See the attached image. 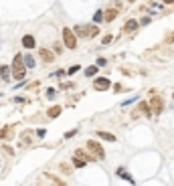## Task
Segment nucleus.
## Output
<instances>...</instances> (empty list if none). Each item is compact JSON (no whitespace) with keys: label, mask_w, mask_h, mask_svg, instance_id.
<instances>
[{"label":"nucleus","mask_w":174,"mask_h":186,"mask_svg":"<svg viewBox=\"0 0 174 186\" xmlns=\"http://www.w3.org/2000/svg\"><path fill=\"white\" fill-rule=\"evenodd\" d=\"M12 75H14V79H18V81H22L24 75H26V65H24L22 55H16L14 61H12Z\"/></svg>","instance_id":"nucleus-1"},{"label":"nucleus","mask_w":174,"mask_h":186,"mask_svg":"<svg viewBox=\"0 0 174 186\" xmlns=\"http://www.w3.org/2000/svg\"><path fill=\"white\" fill-rule=\"evenodd\" d=\"M63 41H65V47L71 51L77 47V34L73 33L71 29H63Z\"/></svg>","instance_id":"nucleus-2"},{"label":"nucleus","mask_w":174,"mask_h":186,"mask_svg":"<svg viewBox=\"0 0 174 186\" xmlns=\"http://www.w3.org/2000/svg\"><path fill=\"white\" fill-rule=\"evenodd\" d=\"M150 109H152V115H160V113H162V109H164V101H162V97H158V95H152V99H150Z\"/></svg>","instance_id":"nucleus-3"},{"label":"nucleus","mask_w":174,"mask_h":186,"mask_svg":"<svg viewBox=\"0 0 174 186\" xmlns=\"http://www.w3.org/2000/svg\"><path fill=\"white\" fill-rule=\"evenodd\" d=\"M87 150H89V152H93V154H95V158H99V160H101V158H105L103 148L99 146L95 140H89V142H87Z\"/></svg>","instance_id":"nucleus-4"},{"label":"nucleus","mask_w":174,"mask_h":186,"mask_svg":"<svg viewBox=\"0 0 174 186\" xmlns=\"http://www.w3.org/2000/svg\"><path fill=\"white\" fill-rule=\"evenodd\" d=\"M73 33L77 34V37H89V39H91V26H87V25H77L75 26V29H73Z\"/></svg>","instance_id":"nucleus-5"},{"label":"nucleus","mask_w":174,"mask_h":186,"mask_svg":"<svg viewBox=\"0 0 174 186\" xmlns=\"http://www.w3.org/2000/svg\"><path fill=\"white\" fill-rule=\"evenodd\" d=\"M93 87H95L97 91H107V89L111 87V83H109V79H105V77H99V79H95Z\"/></svg>","instance_id":"nucleus-6"},{"label":"nucleus","mask_w":174,"mask_h":186,"mask_svg":"<svg viewBox=\"0 0 174 186\" xmlns=\"http://www.w3.org/2000/svg\"><path fill=\"white\" fill-rule=\"evenodd\" d=\"M39 57L45 61V63H53V61H55V51H49V49H39Z\"/></svg>","instance_id":"nucleus-7"},{"label":"nucleus","mask_w":174,"mask_h":186,"mask_svg":"<svg viewBox=\"0 0 174 186\" xmlns=\"http://www.w3.org/2000/svg\"><path fill=\"white\" fill-rule=\"evenodd\" d=\"M73 158H77V160L85 162V164H87V162H91V160H95V158H93V156H91V154H89V152H85V150H77V152H75V156H73Z\"/></svg>","instance_id":"nucleus-8"},{"label":"nucleus","mask_w":174,"mask_h":186,"mask_svg":"<svg viewBox=\"0 0 174 186\" xmlns=\"http://www.w3.org/2000/svg\"><path fill=\"white\" fill-rule=\"evenodd\" d=\"M138 26H140V22L136 18H130L126 25H124V33H134V30H138Z\"/></svg>","instance_id":"nucleus-9"},{"label":"nucleus","mask_w":174,"mask_h":186,"mask_svg":"<svg viewBox=\"0 0 174 186\" xmlns=\"http://www.w3.org/2000/svg\"><path fill=\"white\" fill-rule=\"evenodd\" d=\"M10 138H12V127L10 126L2 127V130H0V140H10Z\"/></svg>","instance_id":"nucleus-10"},{"label":"nucleus","mask_w":174,"mask_h":186,"mask_svg":"<svg viewBox=\"0 0 174 186\" xmlns=\"http://www.w3.org/2000/svg\"><path fill=\"white\" fill-rule=\"evenodd\" d=\"M116 16H117V10H116V8H109V10H105V12H103V18H105L107 22L116 20Z\"/></svg>","instance_id":"nucleus-11"},{"label":"nucleus","mask_w":174,"mask_h":186,"mask_svg":"<svg viewBox=\"0 0 174 186\" xmlns=\"http://www.w3.org/2000/svg\"><path fill=\"white\" fill-rule=\"evenodd\" d=\"M0 79H4L6 83L10 81V69L6 67V65H2V67H0Z\"/></svg>","instance_id":"nucleus-12"},{"label":"nucleus","mask_w":174,"mask_h":186,"mask_svg":"<svg viewBox=\"0 0 174 186\" xmlns=\"http://www.w3.org/2000/svg\"><path fill=\"white\" fill-rule=\"evenodd\" d=\"M20 146H30V130H26L20 136Z\"/></svg>","instance_id":"nucleus-13"},{"label":"nucleus","mask_w":174,"mask_h":186,"mask_svg":"<svg viewBox=\"0 0 174 186\" xmlns=\"http://www.w3.org/2000/svg\"><path fill=\"white\" fill-rule=\"evenodd\" d=\"M22 45L26 47V49H34V39L30 37V34H26V37H22Z\"/></svg>","instance_id":"nucleus-14"},{"label":"nucleus","mask_w":174,"mask_h":186,"mask_svg":"<svg viewBox=\"0 0 174 186\" xmlns=\"http://www.w3.org/2000/svg\"><path fill=\"white\" fill-rule=\"evenodd\" d=\"M116 174H117V176H124V178H126V180H128V182H130V184H134V182H136V180H134V178H132V176H130V174H128V172H126V170H124V168H117V170H116Z\"/></svg>","instance_id":"nucleus-15"},{"label":"nucleus","mask_w":174,"mask_h":186,"mask_svg":"<svg viewBox=\"0 0 174 186\" xmlns=\"http://www.w3.org/2000/svg\"><path fill=\"white\" fill-rule=\"evenodd\" d=\"M97 136L101 138V140H105V142H116V136H111L107 132H97Z\"/></svg>","instance_id":"nucleus-16"},{"label":"nucleus","mask_w":174,"mask_h":186,"mask_svg":"<svg viewBox=\"0 0 174 186\" xmlns=\"http://www.w3.org/2000/svg\"><path fill=\"white\" fill-rule=\"evenodd\" d=\"M140 109L146 113V115H148V118H152V109H150V105H148L146 101H142V103H140Z\"/></svg>","instance_id":"nucleus-17"},{"label":"nucleus","mask_w":174,"mask_h":186,"mask_svg":"<svg viewBox=\"0 0 174 186\" xmlns=\"http://www.w3.org/2000/svg\"><path fill=\"white\" fill-rule=\"evenodd\" d=\"M59 113H61V107H59V105H55V107H51L49 109V118H59Z\"/></svg>","instance_id":"nucleus-18"},{"label":"nucleus","mask_w":174,"mask_h":186,"mask_svg":"<svg viewBox=\"0 0 174 186\" xmlns=\"http://www.w3.org/2000/svg\"><path fill=\"white\" fill-rule=\"evenodd\" d=\"M24 65H26L29 69H33V67H34V59L30 57V55H24Z\"/></svg>","instance_id":"nucleus-19"},{"label":"nucleus","mask_w":174,"mask_h":186,"mask_svg":"<svg viewBox=\"0 0 174 186\" xmlns=\"http://www.w3.org/2000/svg\"><path fill=\"white\" fill-rule=\"evenodd\" d=\"M97 69H99L97 65H95V67H87V69H85V75H87V77H93V75L97 73Z\"/></svg>","instance_id":"nucleus-20"},{"label":"nucleus","mask_w":174,"mask_h":186,"mask_svg":"<svg viewBox=\"0 0 174 186\" xmlns=\"http://www.w3.org/2000/svg\"><path fill=\"white\" fill-rule=\"evenodd\" d=\"M93 20H95V22H101V20H105V18H103V12H101V10H97V12H95Z\"/></svg>","instance_id":"nucleus-21"},{"label":"nucleus","mask_w":174,"mask_h":186,"mask_svg":"<svg viewBox=\"0 0 174 186\" xmlns=\"http://www.w3.org/2000/svg\"><path fill=\"white\" fill-rule=\"evenodd\" d=\"M73 164H75V168H83V166H85V162L77 160V158H73Z\"/></svg>","instance_id":"nucleus-22"},{"label":"nucleus","mask_w":174,"mask_h":186,"mask_svg":"<svg viewBox=\"0 0 174 186\" xmlns=\"http://www.w3.org/2000/svg\"><path fill=\"white\" fill-rule=\"evenodd\" d=\"M107 65V61L103 59V57H99V59H97V67H105Z\"/></svg>","instance_id":"nucleus-23"},{"label":"nucleus","mask_w":174,"mask_h":186,"mask_svg":"<svg viewBox=\"0 0 174 186\" xmlns=\"http://www.w3.org/2000/svg\"><path fill=\"white\" fill-rule=\"evenodd\" d=\"M97 34H99V29H97V26H91V39L97 37Z\"/></svg>","instance_id":"nucleus-24"},{"label":"nucleus","mask_w":174,"mask_h":186,"mask_svg":"<svg viewBox=\"0 0 174 186\" xmlns=\"http://www.w3.org/2000/svg\"><path fill=\"white\" fill-rule=\"evenodd\" d=\"M77 71H79V65H73V67L69 69V75H73V73H77Z\"/></svg>","instance_id":"nucleus-25"},{"label":"nucleus","mask_w":174,"mask_h":186,"mask_svg":"<svg viewBox=\"0 0 174 186\" xmlns=\"http://www.w3.org/2000/svg\"><path fill=\"white\" fill-rule=\"evenodd\" d=\"M61 170H63V172H65V174H69V172H71V168H69V166H67V164H61Z\"/></svg>","instance_id":"nucleus-26"},{"label":"nucleus","mask_w":174,"mask_h":186,"mask_svg":"<svg viewBox=\"0 0 174 186\" xmlns=\"http://www.w3.org/2000/svg\"><path fill=\"white\" fill-rule=\"evenodd\" d=\"M75 134H77V130H71V132H67V134H65V138H67V140H69V138H73V136H75Z\"/></svg>","instance_id":"nucleus-27"},{"label":"nucleus","mask_w":174,"mask_h":186,"mask_svg":"<svg viewBox=\"0 0 174 186\" xmlns=\"http://www.w3.org/2000/svg\"><path fill=\"white\" fill-rule=\"evenodd\" d=\"M111 43V34H107V37H103V45H109Z\"/></svg>","instance_id":"nucleus-28"},{"label":"nucleus","mask_w":174,"mask_h":186,"mask_svg":"<svg viewBox=\"0 0 174 186\" xmlns=\"http://www.w3.org/2000/svg\"><path fill=\"white\" fill-rule=\"evenodd\" d=\"M45 134H47V130H37V136L39 138H45Z\"/></svg>","instance_id":"nucleus-29"},{"label":"nucleus","mask_w":174,"mask_h":186,"mask_svg":"<svg viewBox=\"0 0 174 186\" xmlns=\"http://www.w3.org/2000/svg\"><path fill=\"white\" fill-rule=\"evenodd\" d=\"M57 53H61V45L55 43V55H57Z\"/></svg>","instance_id":"nucleus-30"},{"label":"nucleus","mask_w":174,"mask_h":186,"mask_svg":"<svg viewBox=\"0 0 174 186\" xmlns=\"http://www.w3.org/2000/svg\"><path fill=\"white\" fill-rule=\"evenodd\" d=\"M47 97H55V89H49V91H47Z\"/></svg>","instance_id":"nucleus-31"},{"label":"nucleus","mask_w":174,"mask_h":186,"mask_svg":"<svg viewBox=\"0 0 174 186\" xmlns=\"http://www.w3.org/2000/svg\"><path fill=\"white\" fill-rule=\"evenodd\" d=\"M128 2H136V0H128Z\"/></svg>","instance_id":"nucleus-32"},{"label":"nucleus","mask_w":174,"mask_h":186,"mask_svg":"<svg viewBox=\"0 0 174 186\" xmlns=\"http://www.w3.org/2000/svg\"><path fill=\"white\" fill-rule=\"evenodd\" d=\"M166 2H172V0H166Z\"/></svg>","instance_id":"nucleus-33"}]
</instances>
